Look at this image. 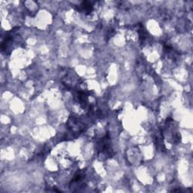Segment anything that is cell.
<instances>
[{"label": "cell", "instance_id": "cell-1", "mask_svg": "<svg viewBox=\"0 0 193 193\" xmlns=\"http://www.w3.org/2000/svg\"><path fill=\"white\" fill-rule=\"evenodd\" d=\"M82 9L85 13H90L93 10V6L91 3L89 2H84L82 4Z\"/></svg>", "mask_w": 193, "mask_h": 193}]
</instances>
